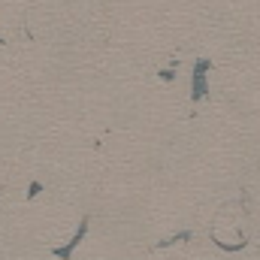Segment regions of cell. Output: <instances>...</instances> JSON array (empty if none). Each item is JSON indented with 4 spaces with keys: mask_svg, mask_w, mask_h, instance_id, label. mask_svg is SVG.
Wrapping results in <instances>:
<instances>
[{
    "mask_svg": "<svg viewBox=\"0 0 260 260\" xmlns=\"http://www.w3.org/2000/svg\"><path fill=\"white\" fill-rule=\"evenodd\" d=\"M40 191H43V185H40V182H34V185H30V188H27V197H30V200H34V197L40 194Z\"/></svg>",
    "mask_w": 260,
    "mask_h": 260,
    "instance_id": "obj_5",
    "label": "cell"
},
{
    "mask_svg": "<svg viewBox=\"0 0 260 260\" xmlns=\"http://www.w3.org/2000/svg\"><path fill=\"white\" fill-rule=\"evenodd\" d=\"M88 224H91V221H88V218H82V224H79V230H76V236H73V239H70L67 245H61V248H55L52 254H55L58 260H70V257H73V251H76V245H79V242L85 239V233H88Z\"/></svg>",
    "mask_w": 260,
    "mask_h": 260,
    "instance_id": "obj_1",
    "label": "cell"
},
{
    "mask_svg": "<svg viewBox=\"0 0 260 260\" xmlns=\"http://www.w3.org/2000/svg\"><path fill=\"white\" fill-rule=\"evenodd\" d=\"M194 239V233L191 230H182V233H176V236H170V239H160L154 248H173V245H179V242H191Z\"/></svg>",
    "mask_w": 260,
    "mask_h": 260,
    "instance_id": "obj_3",
    "label": "cell"
},
{
    "mask_svg": "<svg viewBox=\"0 0 260 260\" xmlns=\"http://www.w3.org/2000/svg\"><path fill=\"white\" fill-rule=\"evenodd\" d=\"M212 242H215V245H218V248H221V251H242V248H245V245H248V239H239V242H236V245H233V242H224V239H218V236H215V233H212Z\"/></svg>",
    "mask_w": 260,
    "mask_h": 260,
    "instance_id": "obj_4",
    "label": "cell"
},
{
    "mask_svg": "<svg viewBox=\"0 0 260 260\" xmlns=\"http://www.w3.org/2000/svg\"><path fill=\"white\" fill-rule=\"evenodd\" d=\"M209 61H200L194 70V88H191V100H203L209 97V82H206V70H209Z\"/></svg>",
    "mask_w": 260,
    "mask_h": 260,
    "instance_id": "obj_2",
    "label": "cell"
}]
</instances>
